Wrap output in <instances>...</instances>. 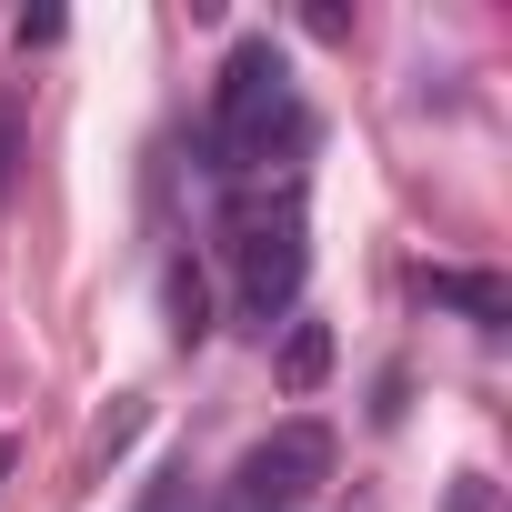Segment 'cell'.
<instances>
[{
  "instance_id": "cell-10",
  "label": "cell",
  "mask_w": 512,
  "mask_h": 512,
  "mask_svg": "<svg viewBox=\"0 0 512 512\" xmlns=\"http://www.w3.org/2000/svg\"><path fill=\"white\" fill-rule=\"evenodd\" d=\"M11 472H21V442H0V492H11Z\"/></svg>"
},
{
  "instance_id": "cell-7",
  "label": "cell",
  "mask_w": 512,
  "mask_h": 512,
  "mask_svg": "<svg viewBox=\"0 0 512 512\" xmlns=\"http://www.w3.org/2000/svg\"><path fill=\"white\" fill-rule=\"evenodd\" d=\"M141 512H191V462H161L151 492H141Z\"/></svg>"
},
{
  "instance_id": "cell-2",
  "label": "cell",
  "mask_w": 512,
  "mask_h": 512,
  "mask_svg": "<svg viewBox=\"0 0 512 512\" xmlns=\"http://www.w3.org/2000/svg\"><path fill=\"white\" fill-rule=\"evenodd\" d=\"M302 262H312V251H302V191L292 181L231 201V272H241V312L262 332L302 302Z\"/></svg>"
},
{
  "instance_id": "cell-3",
  "label": "cell",
  "mask_w": 512,
  "mask_h": 512,
  "mask_svg": "<svg viewBox=\"0 0 512 512\" xmlns=\"http://www.w3.org/2000/svg\"><path fill=\"white\" fill-rule=\"evenodd\" d=\"M332 482V432L322 422H272L221 482L211 512H312V492Z\"/></svg>"
},
{
  "instance_id": "cell-1",
  "label": "cell",
  "mask_w": 512,
  "mask_h": 512,
  "mask_svg": "<svg viewBox=\"0 0 512 512\" xmlns=\"http://www.w3.org/2000/svg\"><path fill=\"white\" fill-rule=\"evenodd\" d=\"M211 171H272L282 151H302V101H292V71L272 41H231L221 81H211Z\"/></svg>"
},
{
  "instance_id": "cell-8",
  "label": "cell",
  "mask_w": 512,
  "mask_h": 512,
  "mask_svg": "<svg viewBox=\"0 0 512 512\" xmlns=\"http://www.w3.org/2000/svg\"><path fill=\"white\" fill-rule=\"evenodd\" d=\"M11 161H21V101L0 91V191H11Z\"/></svg>"
},
{
  "instance_id": "cell-5",
  "label": "cell",
  "mask_w": 512,
  "mask_h": 512,
  "mask_svg": "<svg viewBox=\"0 0 512 512\" xmlns=\"http://www.w3.org/2000/svg\"><path fill=\"white\" fill-rule=\"evenodd\" d=\"M161 302H171V342L191 352V342H211V282L191 272V262H171L161 272Z\"/></svg>"
},
{
  "instance_id": "cell-9",
  "label": "cell",
  "mask_w": 512,
  "mask_h": 512,
  "mask_svg": "<svg viewBox=\"0 0 512 512\" xmlns=\"http://www.w3.org/2000/svg\"><path fill=\"white\" fill-rule=\"evenodd\" d=\"M442 512H492V482H472V472H462V482L442 492Z\"/></svg>"
},
{
  "instance_id": "cell-6",
  "label": "cell",
  "mask_w": 512,
  "mask_h": 512,
  "mask_svg": "<svg viewBox=\"0 0 512 512\" xmlns=\"http://www.w3.org/2000/svg\"><path fill=\"white\" fill-rule=\"evenodd\" d=\"M322 372H332V332H322V322H292V342H282V382H292V392H322Z\"/></svg>"
},
{
  "instance_id": "cell-4",
  "label": "cell",
  "mask_w": 512,
  "mask_h": 512,
  "mask_svg": "<svg viewBox=\"0 0 512 512\" xmlns=\"http://www.w3.org/2000/svg\"><path fill=\"white\" fill-rule=\"evenodd\" d=\"M422 302L462 312L472 332H502V322H512V292H502L492 272H442V262H432V272H422Z\"/></svg>"
}]
</instances>
